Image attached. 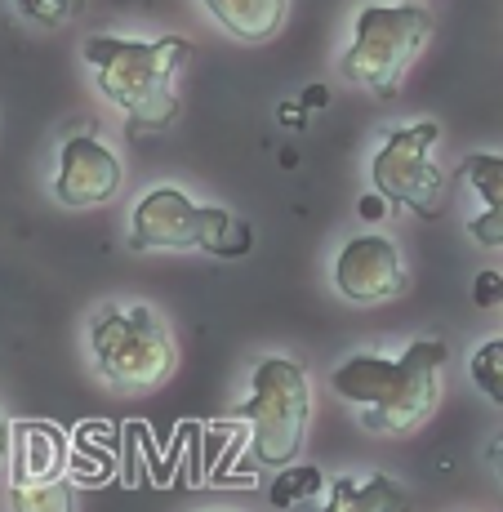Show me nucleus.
<instances>
[{
	"label": "nucleus",
	"mask_w": 503,
	"mask_h": 512,
	"mask_svg": "<svg viewBox=\"0 0 503 512\" xmlns=\"http://www.w3.org/2000/svg\"><path fill=\"white\" fill-rule=\"evenodd\" d=\"M334 285L348 303H383L406 290V263L388 236H352L334 259Z\"/></svg>",
	"instance_id": "obj_8"
},
{
	"label": "nucleus",
	"mask_w": 503,
	"mask_h": 512,
	"mask_svg": "<svg viewBox=\"0 0 503 512\" xmlns=\"http://www.w3.org/2000/svg\"><path fill=\"white\" fill-rule=\"evenodd\" d=\"M130 245L143 250H210V254H245L254 232L236 223L223 205H196L179 187H152L138 196L130 214Z\"/></svg>",
	"instance_id": "obj_6"
},
{
	"label": "nucleus",
	"mask_w": 503,
	"mask_h": 512,
	"mask_svg": "<svg viewBox=\"0 0 503 512\" xmlns=\"http://www.w3.org/2000/svg\"><path fill=\"white\" fill-rule=\"evenodd\" d=\"M437 139V121H414L406 130H392L370 161L374 192L392 205H406L419 219H432L441 210V192H446V179L432 161Z\"/></svg>",
	"instance_id": "obj_7"
},
{
	"label": "nucleus",
	"mask_w": 503,
	"mask_h": 512,
	"mask_svg": "<svg viewBox=\"0 0 503 512\" xmlns=\"http://www.w3.org/2000/svg\"><path fill=\"white\" fill-rule=\"evenodd\" d=\"M90 348L98 374L121 392L161 388L179 366V348H174L170 330L147 303L103 308L90 326Z\"/></svg>",
	"instance_id": "obj_3"
},
{
	"label": "nucleus",
	"mask_w": 503,
	"mask_h": 512,
	"mask_svg": "<svg viewBox=\"0 0 503 512\" xmlns=\"http://www.w3.org/2000/svg\"><path fill=\"white\" fill-rule=\"evenodd\" d=\"M463 183L481 196L486 210L468 219V236L486 250L503 245V156L499 152H472L463 156Z\"/></svg>",
	"instance_id": "obj_11"
},
{
	"label": "nucleus",
	"mask_w": 503,
	"mask_h": 512,
	"mask_svg": "<svg viewBox=\"0 0 503 512\" xmlns=\"http://www.w3.org/2000/svg\"><path fill=\"white\" fill-rule=\"evenodd\" d=\"M125 183L121 156L112 147H103L90 134H72L58 152V179H54V196L72 210H94L107 205Z\"/></svg>",
	"instance_id": "obj_9"
},
{
	"label": "nucleus",
	"mask_w": 503,
	"mask_h": 512,
	"mask_svg": "<svg viewBox=\"0 0 503 512\" xmlns=\"http://www.w3.org/2000/svg\"><path fill=\"white\" fill-rule=\"evenodd\" d=\"M441 370H446V343L414 339L401 357H361L343 361L330 374V388L357 410L361 428L374 437H406L441 401Z\"/></svg>",
	"instance_id": "obj_1"
},
{
	"label": "nucleus",
	"mask_w": 503,
	"mask_h": 512,
	"mask_svg": "<svg viewBox=\"0 0 503 512\" xmlns=\"http://www.w3.org/2000/svg\"><path fill=\"white\" fill-rule=\"evenodd\" d=\"M317 490H325V481H321V472L317 468H308V464H290V468H281V477L272 481V508H290V504H299V499H312Z\"/></svg>",
	"instance_id": "obj_16"
},
{
	"label": "nucleus",
	"mask_w": 503,
	"mask_h": 512,
	"mask_svg": "<svg viewBox=\"0 0 503 512\" xmlns=\"http://www.w3.org/2000/svg\"><path fill=\"white\" fill-rule=\"evenodd\" d=\"M410 508V495L397 477L388 472H374L357 486V477H339L330 486V499L312 512H406Z\"/></svg>",
	"instance_id": "obj_12"
},
{
	"label": "nucleus",
	"mask_w": 503,
	"mask_h": 512,
	"mask_svg": "<svg viewBox=\"0 0 503 512\" xmlns=\"http://www.w3.org/2000/svg\"><path fill=\"white\" fill-rule=\"evenodd\" d=\"M205 9L228 27V36L259 45V41H272V36L281 32L290 0H205Z\"/></svg>",
	"instance_id": "obj_13"
},
{
	"label": "nucleus",
	"mask_w": 503,
	"mask_h": 512,
	"mask_svg": "<svg viewBox=\"0 0 503 512\" xmlns=\"http://www.w3.org/2000/svg\"><path fill=\"white\" fill-rule=\"evenodd\" d=\"M303 112H308L303 103H285L276 116H281V125H294V130H299V125H303Z\"/></svg>",
	"instance_id": "obj_19"
},
{
	"label": "nucleus",
	"mask_w": 503,
	"mask_h": 512,
	"mask_svg": "<svg viewBox=\"0 0 503 512\" xmlns=\"http://www.w3.org/2000/svg\"><path fill=\"white\" fill-rule=\"evenodd\" d=\"M9 437H14V432H9V423H5V419H0V459H5V455H9Z\"/></svg>",
	"instance_id": "obj_22"
},
{
	"label": "nucleus",
	"mask_w": 503,
	"mask_h": 512,
	"mask_svg": "<svg viewBox=\"0 0 503 512\" xmlns=\"http://www.w3.org/2000/svg\"><path fill=\"white\" fill-rule=\"evenodd\" d=\"M432 36V14L423 5H366L357 14V36L339 58V72L361 90L392 98L410 63Z\"/></svg>",
	"instance_id": "obj_4"
},
{
	"label": "nucleus",
	"mask_w": 503,
	"mask_h": 512,
	"mask_svg": "<svg viewBox=\"0 0 503 512\" xmlns=\"http://www.w3.org/2000/svg\"><path fill=\"white\" fill-rule=\"evenodd\" d=\"M192 58V41L161 36V41H125V36H90L85 63H94V81L103 98H112L130 121V134H165L179 116V81L183 63Z\"/></svg>",
	"instance_id": "obj_2"
},
{
	"label": "nucleus",
	"mask_w": 503,
	"mask_h": 512,
	"mask_svg": "<svg viewBox=\"0 0 503 512\" xmlns=\"http://www.w3.org/2000/svg\"><path fill=\"white\" fill-rule=\"evenodd\" d=\"M9 504H14V512H72V481H27V486L9 490Z\"/></svg>",
	"instance_id": "obj_14"
},
{
	"label": "nucleus",
	"mask_w": 503,
	"mask_h": 512,
	"mask_svg": "<svg viewBox=\"0 0 503 512\" xmlns=\"http://www.w3.org/2000/svg\"><path fill=\"white\" fill-rule=\"evenodd\" d=\"M67 468V437L63 428L45 419H27L14 428V486L27 481H54Z\"/></svg>",
	"instance_id": "obj_10"
},
{
	"label": "nucleus",
	"mask_w": 503,
	"mask_h": 512,
	"mask_svg": "<svg viewBox=\"0 0 503 512\" xmlns=\"http://www.w3.org/2000/svg\"><path fill=\"white\" fill-rule=\"evenodd\" d=\"M472 299H477V308H495V303H503V277L499 272H477V290H472Z\"/></svg>",
	"instance_id": "obj_18"
},
{
	"label": "nucleus",
	"mask_w": 503,
	"mask_h": 512,
	"mask_svg": "<svg viewBox=\"0 0 503 512\" xmlns=\"http://www.w3.org/2000/svg\"><path fill=\"white\" fill-rule=\"evenodd\" d=\"M18 9H23V18H32L41 27H63L81 14L85 0H18Z\"/></svg>",
	"instance_id": "obj_17"
},
{
	"label": "nucleus",
	"mask_w": 503,
	"mask_h": 512,
	"mask_svg": "<svg viewBox=\"0 0 503 512\" xmlns=\"http://www.w3.org/2000/svg\"><path fill=\"white\" fill-rule=\"evenodd\" d=\"M361 214H366V219H379V214H383V196L379 192L366 196V201H361Z\"/></svg>",
	"instance_id": "obj_21"
},
{
	"label": "nucleus",
	"mask_w": 503,
	"mask_h": 512,
	"mask_svg": "<svg viewBox=\"0 0 503 512\" xmlns=\"http://www.w3.org/2000/svg\"><path fill=\"white\" fill-rule=\"evenodd\" d=\"M472 383L481 388V397H490L495 406H503V339H486L468 361Z\"/></svg>",
	"instance_id": "obj_15"
},
{
	"label": "nucleus",
	"mask_w": 503,
	"mask_h": 512,
	"mask_svg": "<svg viewBox=\"0 0 503 512\" xmlns=\"http://www.w3.org/2000/svg\"><path fill=\"white\" fill-rule=\"evenodd\" d=\"M308 415H312V392L303 366L285 357H263L254 366L250 401L236 410V419L250 423L254 459L268 468H290L303 455Z\"/></svg>",
	"instance_id": "obj_5"
},
{
	"label": "nucleus",
	"mask_w": 503,
	"mask_h": 512,
	"mask_svg": "<svg viewBox=\"0 0 503 512\" xmlns=\"http://www.w3.org/2000/svg\"><path fill=\"white\" fill-rule=\"evenodd\" d=\"M325 103H330V94H325L321 85H312V90L303 94V107H308V112H312V107H325Z\"/></svg>",
	"instance_id": "obj_20"
},
{
	"label": "nucleus",
	"mask_w": 503,
	"mask_h": 512,
	"mask_svg": "<svg viewBox=\"0 0 503 512\" xmlns=\"http://www.w3.org/2000/svg\"><path fill=\"white\" fill-rule=\"evenodd\" d=\"M495 464H499V477H503V437L495 441Z\"/></svg>",
	"instance_id": "obj_23"
}]
</instances>
